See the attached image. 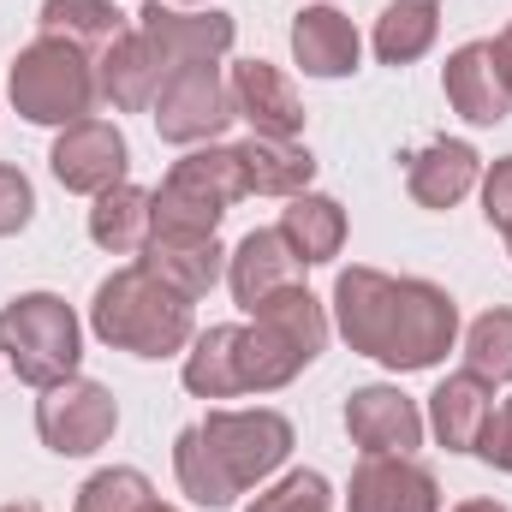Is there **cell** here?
I'll list each match as a JSON object with an SVG mask.
<instances>
[{
	"mask_svg": "<svg viewBox=\"0 0 512 512\" xmlns=\"http://www.w3.org/2000/svg\"><path fill=\"white\" fill-rule=\"evenodd\" d=\"M477 459H489L495 471H512V399L495 405V417H489V429L477 441Z\"/></svg>",
	"mask_w": 512,
	"mask_h": 512,
	"instance_id": "34",
	"label": "cell"
},
{
	"mask_svg": "<svg viewBox=\"0 0 512 512\" xmlns=\"http://www.w3.org/2000/svg\"><path fill=\"white\" fill-rule=\"evenodd\" d=\"M143 268L161 280V286H173L179 298H209V286L227 274V251H221V239L215 233H149V245H143Z\"/></svg>",
	"mask_w": 512,
	"mask_h": 512,
	"instance_id": "16",
	"label": "cell"
},
{
	"mask_svg": "<svg viewBox=\"0 0 512 512\" xmlns=\"http://www.w3.org/2000/svg\"><path fill=\"white\" fill-rule=\"evenodd\" d=\"M233 149H239V167H245V191H256V197H298L316 179V155L292 137H256L251 131Z\"/></svg>",
	"mask_w": 512,
	"mask_h": 512,
	"instance_id": "23",
	"label": "cell"
},
{
	"mask_svg": "<svg viewBox=\"0 0 512 512\" xmlns=\"http://www.w3.org/2000/svg\"><path fill=\"white\" fill-rule=\"evenodd\" d=\"M161 78H167V72H161V60L149 54L143 30L114 36V42L96 54V90H102V102H108L114 114H143V108H155Z\"/></svg>",
	"mask_w": 512,
	"mask_h": 512,
	"instance_id": "19",
	"label": "cell"
},
{
	"mask_svg": "<svg viewBox=\"0 0 512 512\" xmlns=\"http://www.w3.org/2000/svg\"><path fill=\"white\" fill-rule=\"evenodd\" d=\"M346 435L364 453H411V447H423V411L399 387H358L346 399Z\"/></svg>",
	"mask_w": 512,
	"mask_h": 512,
	"instance_id": "14",
	"label": "cell"
},
{
	"mask_svg": "<svg viewBox=\"0 0 512 512\" xmlns=\"http://www.w3.org/2000/svg\"><path fill=\"white\" fill-rule=\"evenodd\" d=\"M185 387L197 399H233V393H245V382H239V322H221V328H209V334L191 340V352H185Z\"/></svg>",
	"mask_w": 512,
	"mask_h": 512,
	"instance_id": "26",
	"label": "cell"
},
{
	"mask_svg": "<svg viewBox=\"0 0 512 512\" xmlns=\"http://www.w3.org/2000/svg\"><path fill=\"white\" fill-rule=\"evenodd\" d=\"M292 453V423L280 411H209L179 429L173 477L197 507H233L262 477H274Z\"/></svg>",
	"mask_w": 512,
	"mask_h": 512,
	"instance_id": "1",
	"label": "cell"
},
{
	"mask_svg": "<svg viewBox=\"0 0 512 512\" xmlns=\"http://www.w3.org/2000/svg\"><path fill=\"white\" fill-rule=\"evenodd\" d=\"M489 417H495V387L483 382V376H471V370L447 376L429 393V429H435V441L447 453H477Z\"/></svg>",
	"mask_w": 512,
	"mask_h": 512,
	"instance_id": "21",
	"label": "cell"
},
{
	"mask_svg": "<svg viewBox=\"0 0 512 512\" xmlns=\"http://www.w3.org/2000/svg\"><path fill=\"white\" fill-rule=\"evenodd\" d=\"M227 286H233V298L256 310V304H268L274 292H286V286H304V262L298 251L280 239V227H256L239 239V251L227 256Z\"/></svg>",
	"mask_w": 512,
	"mask_h": 512,
	"instance_id": "18",
	"label": "cell"
},
{
	"mask_svg": "<svg viewBox=\"0 0 512 512\" xmlns=\"http://www.w3.org/2000/svg\"><path fill=\"white\" fill-rule=\"evenodd\" d=\"M435 36H441L435 0H393L382 18H376V54H382V66H411V60H423V54L435 48Z\"/></svg>",
	"mask_w": 512,
	"mask_h": 512,
	"instance_id": "28",
	"label": "cell"
},
{
	"mask_svg": "<svg viewBox=\"0 0 512 512\" xmlns=\"http://www.w3.org/2000/svg\"><path fill=\"white\" fill-rule=\"evenodd\" d=\"M465 370L471 376H483L489 387L512 382V310H483L477 322H471V334H465Z\"/></svg>",
	"mask_w": 512,
	"mask_h": 512,
	"instance_id": "29",
	"label": "cell"
},
{
	"mask_svg": "<svg viewBox=\"0 0 512 512\" xmlns=\"http://www.w3.org/2000/svg\"><path fill=\"white\" fill-rule=\"evenodd\" d=\"M453 512H507V507H501V501H459Z\"/></svg>",
	"mask_w": 512,
	"mask_h": 512,
	"instance_id": "36",
	"label": "cell"
},
{
	"mask_svg": "<svg viewBox=\"0 0 512 512\" xmlns=\"http://www.w3.org/2000/svg\"><path fill=\"white\" fill-rule=\"evenodd\" d=\"M42 36H60L84 54H102L114 36H126V12L114 0H42Z\"/></svg>",
	"mask_w": 512,
	"mask_h": 512,
	"instance_id": "27",
	"label": "cell"
},
{
	"mask_svg": "<svg viewBox=\"0 0 512 512\" xmlns=\"http://www.w3.org/2000/svg\"><path fill=\"white\" fill-rule=\"evenodd\" d=\"M143 512H173V507H161V501H149V507H143Z\"/></svg>",
	"mask_w": 512,
	"mask_h": 512,
	"instance_id": "38",
	"label": "cell"
},
{
	"mask_svg": "<svg viewBox=\"0 0 512 512\" xmlns=\"http://www.w3.org/2000/svg\"><path fill=\"white\" fill-rule=\"evenodd\" d=\"M477 173H483V161H477V149L459 143V137H435V143H423V149L405 161V185H411V197H417L423 209H453V203H465L471 185H477Z\"/></svg>",
	"mask_w": 512,
	"mask_h": 512,
	"instance_id": "20",
	"label": "cell"
},
{
	"mask_svg": "<svg viewBox=\"0 0 512 512\" xmlns=\"http://www.w3.org/2000/svg\"><path fill=\"white\" fill-rule=\"evenodd\" d=\"M90 328L102 346L131 352V358H173L197 340V310L191 298H179L173 286H161L143 262L114 268L102 286H96V304H90Z\"/></svg>",
	"mask_w": 512,
	"mask_h": 512,
	"instance_id": "2",
	"label": "cell"
},
{
	"mask_svg": "<svg viewBox=\"0 0 512 512\" xmlns=\"http://www.w3.org/2000/svg\"><path fill=\"white\" fill-rule=\"evenodd\" d=\"M459 340V304L435 286V280H399L393 292V322H387V346L376 364L387 370H435Z\"/></svg>",
	"mask_w": 512,
	"mask_h": 512,
	"instance_id": "7",
	"label": "cell"
},
{
	"mask_svg": "<svg viewBox=\"0 0 512 512\" xmlns=\"http://www.w3.org/2000/svg\"><path fill=\"white\" fill-rule=\"evenodd\" d=\"M0 512H42L36 501H12V507H0Z\"/></svg>",
	"mask_w": 512,
	"mask_h": 512,
	"instance_id": "37",
	"label": "cell"
},
{
	"mask_svg": "<svg viewBox=\"0 0 512 512\" xmlns=\"http://www.w3.org/2000/svg\"><path fill=\"white\" fill-rule=\"evenodd\" d=\"M447 102L459 120L471 126H501L512 114V90L501 78V60H495V42H465L459 54H447Z\"/></svg>",
	"mask_w": 512,
	"mask_h": 512,
	"instance_id": "17",
	"label": "cell"
},
{
	"mask_svg": "<svg viewBox=\"0 0 512 512\" xmlns=\"http://www.w3.org/2000/svg\"><path fill=\"white\" fill-rule=\"evenodd\" d=\"M30 215H36V191H30V179H24L18 167H6V161H0V239L24 233V227H30Z\"/></svg>",
	"mask_w": 512,
	"mask_h": 512,
	"instance_id": "32",
	"label": "cell"
},
{
	"mask_svg": "<svg viewBox=\"0 0 512 512\" xmlns=\"http://www.w3.org/2000/svg\"><path fill=\"white\" fill-rule=\"evenodd\" d=\"M352 512H441V483L411 453H364L346 489Z\"/></svg>",
	"mask_w": 512,
	"mask_h": 512,
	"instance_id": "12",
	"label": "cell"
},
{
	"mask_svg": "<svg viewBox=\"0 0 512 512\" xmlns=\"http://www.w3.org/2000/svg\"><path fill=\"white\" fill-rule=\"evenodd\" d=\"M358 54H364V42H358V30H352L346 12H334V6H304L298 12V24H292V60L310 78H346V72H358Z\"/></svg>",
	"mask_w": 512,
	"mask_h": 512,
	"instance_id": "22",
	"label": "cell"
},
{
	"mask_svg": "<svg viewBox=\"0 0 512 512\" xmlns=\"http://www.w3.org/2000/svg\"><path fill=\"white\" fill-rule=\"evenodd\" d=\"M114 423H120L114 393L102 382H84V376H72L60 387H42V399H36V435L60 459H84V453L108 447Z\"/></svg>",
	"mask_w": 512,
	"mask_h": 512,
	"instance_id": "9",
	"label": "cell"
},
{
	"mask_svg": "<svg viewBox=\"0 0 512 512\" xmlns=\"http://www.w3.org/2000/svg\"><path fill=\"white\" fill-rule=\"evenodd\" d=\"M137 30H143L149 54L161 60V72L215 66V60L233 48V36H239L233 12H179V6H161V0H149V6L137 12Z\"/></svg>",
	"mask_w": 512,
	"mask_h": 512,
	"instance_id": "10",
	"label": "cell"
},
{
	"mask_svg": "<svg viewBox=\"0 0 512 512\" xmlns=\"http://www.w3.org/2000/svg\"><path fill=\"white\" fill-rule=\"evenodd\" d=\"M280 239L298 251V262H304V268H310V262H328V256H340V245H346V209H340L334 197L298 191V197H286Z\"/></svg>",
	"mask_w": 512,
	"mask_h": 512,
	"instance_id": "25",
	"label": "cell"
},
{
	"mask_svg": "<svg viewBox=\"0 0 512 512\" xmlns=\"http://www.w3.org/2000/svg\"><path fill=\"white\" fill-rule=\"evenodd\" d=\"M507 245H512V233H507Z\"/></svg>",
	"mask_w": 512,
	"mask_h": 512,
	"instance_id": "39",
	"label": "cell"
},
{
	"mask_svg": "<svg viewBox=\"0 0 512 512\" xmlns=\"http://www.w3.org/2000/svg\"><path fill=\"white\" fill-rule=\"evenodd\" d=\"M393 292H399V280L382 274V268H346L334 280V328L346 334L352 352L382 358L387 322H393Z\"/></svg>",
	"mask_w": 512,
	"mask_h": 512,
	"instance_id": "13",
	"label": "cell"
},
{
	"mask_svg": "<svg viewBox=\"0 0 512 512\" xmlns=\"http://www.w3.org/2000/svg\"><path fill=\"white\" fill-rule=\"evenodd\" d=\"M483 215H489V227L512 233V155H501L483 179Z\"/></svg>",
	"mask_w": 512,
	"mask_h": 512,
	"instance_id": "33",
	"label": "cell"
},
{
	"mask_svg": "<svg viewBox=\"0 0 512 512\" xmlns=\"http://www.w3.org/2000/svg\"><path fill=\"white\" fill-rule=\"evenodd\" d=\"M149 233H155V191H143V185H114V191L96 197V209H90V239H96L102 251L137 256L149 245Z\"/></svg>",
	"mask_w": 512,
	"mask_h": 512,
	"instance_id": "24",
	"label": "cell"
},
{
	"mask_svg": "<svg viewBox=\"0 0 512 512\" xmlns=\"http://www.w3.org/2000/svg\"><path fill=\"white\" fill-rule=\"evenodd\" d=\"M6 96L30 126H78L90 120V108L102 102L96 90V60L60 36H36L30 48H18L12 72H6Z\"/></svg>",
	"mask_w": 512,
	"mask_h": 512,
	"instance_id": "4",
	"label": "cell"
},
{
	"mask_svg": "<svg viewBox=\"0 0 512 512\" xmlns=\"http://www.w3.org/2000/svg\"><path fill=\"white\" fill-rule=\"evenodd\" d=\"M251 316H256L251 328H239V382H245V393L286 387L328 346V316H322V304L304 286L274 292L268 304H256Z\"/></svg>",
	"mask_w": 512,
	"mask_h": 512,
	"instance_id": "3",
	"label": "cell"
},
{
	"mask_svg": "<svg viewBox=\"0 0 512 512\" xmlns=\"http://www.w3.org/2000/svg\"><path fill=\"white\" fill-rule=\"evenodd\" d=\"M155 501L149 477L131 471V465H114V471H96L84 489H78V507L72 512H143Z\"/></svg>",
	"mask_w": 512,
	"mask_h": 512,
	"instance_id": "30",
	"label": "cell"
},
{
	"mask_svg": "<svg viewBox=\"0 0 512 512\" xmlns=\"http://www.w3.org/2000/svg\"><path fill=\"white\" fill-rule=\"evenodd\" d=\"M233 90L221 78V66H179L161 78L155 90V131L167 143H215L221 131L233 126Z\"/></svg>",
	"mask_w": 512,
	"mask_h": 512,
	"instance_id": "8",
	"label": "cell"
},
{
	"mask_svg": "<svg viewBox=\"0 0 512 512\" xmlns=\"http://www.w3.org/2000/svg\"><path fill=\"white\" fill-rule=\"evenodd\" d=\"M251 512H334V489L322 471H286L274 489H262Z\"/></svg>",
	"mask_w": 512,
	"mask_h": 512,
	"instance_id": "31",
	"label": "cell"
},
{
	"mask_svg": "<svg viewBox=\"0 0 512 512\" xmlns=\"http://www.w3.org/2000/svg\"><path fill=\"white\" fill-rule=\"evenodd\" d=\"M0 358L24 387H60L78 376L84 358V334L66 298L54 292H24L0 310Z\"/></svg>",
	"mask_w": 512,
	"mask_h": 512,
	"instance_id": "5",
	"label": "cell"
},
{
	"mask_svg": "<svg viewBox=\"0 0 512 512\" xmlns=\"http://www.w3.org/2000/svg\"><path fill=\"white\" fill-rule=\"evenodd\" d=\"M239 197H251L239 149H191L155 191V233H215Z\"/></svg>",
	"mask_w": 512,
	"mask_h": 512,
	"instance_id": "6",
	"label": "cell"
},
{
	"mask_svg": "<svg viewBox=\"0 0 512 512\" xmlns=\"http://www.w3.org/2000/svg\"><path fill=\"white\" fill-rule=\"evenodd\" d=\"M48 167H54V179H60L66 191L102 197V191L126 185L131 149H126V137H120V126H108V120H78V126H66L54 137Z\"/></svg>",
	"mask_w": 512,
	"mask_h": 512,
	"instance_id": "11",
	"label": "cell"
},
{
	"mask_svg": "<svg viewBox=\"0 0 512 512\" xmlns=\"http://www.w3.org/2000/svg\"><path fill=\"white\" fill-rule=\"evenodd\" d=\"M495 60H501V78H507V90H512V24L495 36Z\"/></svg>",
	"mask_w": 512,
	"mask_h": 512,
	"instance_id": "35",
	"label": "cell"
},
{
	"mask_svg": "<svg viewBox=\"0 0 512 512\" xmlns=\"http://www.w3.org/2000/svg\"><path fill=\"white\" fill-rule=\"evenodd\" d=\"M227 90H233V114L251 120L256 137H298L304 131V102H298V90L280 66L245 60V66H233Z\"/></svg>",
	"mask_w": 512,
	"mask_h": 512,
	"instance_id": "15",
	"label": "cell"
}]
</instances>
